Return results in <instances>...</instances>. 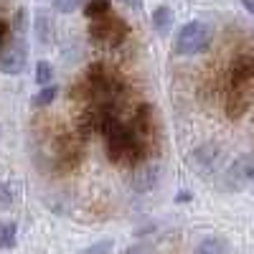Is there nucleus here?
Listing matches in <instances>:
<instances>
[{
	"mask_svg": "<svg viewBox=\"0 0 254 254\" xmlns=\"http://www.w3.org/2000/svg\"><path fill=\"white\" fill-rule=\"evenodd\" d=\"M249 181H254V155H242L231 163L224 176H221V188L224 190H242L249 186Z\"/></svg>",
	"mask_w": 254,
	"mask_h": 254,
	"instance_id": "4",
	"label": "nucleus"
},
{
	"mask_svg": "<svg viewBox=\"0 0 254 254\" xmlns=\"http://www.w3.org/2000/svg\"><path fill=\"white\" fill-rule=\"evenodd\" d=\"M13 188L8 186V183H0V211H5V208H10L13 206Z\"/></svg>",
	"mask_w": 254,
	"mask_h": 254,
	"instance_id": "16",
	"label": "nucleus"
},
{
	"mask_svg": "<svg viewBox=\"0 0 254 254\" xmlns=\"http://www.w3.org/2000/svg\"><path fill=\"white\" fill-rule=\"evenodd\" d=\"M150 23H153V28H155L158 36H168V33H171V28H173V10L168 8V5H158L153 10Z\"/></svg>",
	"mask_w": 254,
	"mask_h": 254,
	"instance_id": "8",
	"label": "nucleus"
},
{
	"mask_svg": "<svg viewBox=\"0 0 254 254\" xmlns=\"http://www.w3.org/2000/svg\"><path fill=\"white\" fill-rule=\"evenodd\" d=\"M18 239L15 221H0V249H13Z\"/></svg>",
	"mask_w": 254,
	"mask_h": 254,
	"instance_id": "11",
	"label": "nucleus"
},
{
	"mask_svg": "<svg viewBox=\"0 0 254 254\" xmlns=\"http://www.w3.org/2000/svg\"><path fill=\"white\" fill-rule=\"evenodd\" d=\"M51 76H54L51 64H49V61H38V64H36V84H41V87H49Z\"/></svg>",
	"mask_w": 254,
	"mask_h": 254,
	"instance_id": "13",
	"label": "nucleus"
},
{
	"mask_svg": "<svg viewBox=\"0 0 254 254\" xmlns=\"http://www.w3.org/2000/svg\"><path fill=\"white\" fill-rule=\"evenodd\" d=\"M26 23H28V13H26V8H20V10L15 13V28H18V36H23V33H26Z\"/></svg>",
	"mask_w": 254,
	"mask_h": 254,
	"instance_id": "18",
	"label": "nucleus"
},
{
	"mask_svg": "<svg viewBox=\"0 0 254 254\" xmlns=\"http://www.w3.org/2000/svg\"><path fill=\"white\" fill-rule=\"evenodd\" d=\"M102 135H104V153L115 165L137 168L142 158L147 155V140H142L135 132L132 125L120 122L115 115L104 122Z\"/></svg>",
	"mask_w": 254,
	"mask_h": 254,
	"instance_id": "1",
	"label": "nucleus"
},
{
	"mask_svg": "<svg viewBox=\"0 0 254 254\" xmlns=\"http://www.w3.org/2000/svg\"><path fill=\"white\" fill-rule=\"evenodd\" d=\"M5 33H8V28H5V23H3V20H0V46L5 44Z\"/></svg>",
	"mask_w": 254,
	"mask_h": 254,
	"instance_id": "23",
	"label": "nucleus"
},
{
	"mask_svg": "<svg viewBox=\"0 0 254 254\" xmlns=\"http://www.w3.org/2000/svg\"><path fill=\"white\" fill-rule=\"evenodd\" d=\"M28 64V46H26V38L23 36H15L13 44L0 54V71L8 74V76H15L26 69Z\"/></svg>",
	"mask_w": 254,
	"mask_h": 254,
	"instance_id": "5",
	"label": "nucleus"
},
{
	"mask_svg": "<svg viewBox=\"0 0 254 254\" xmlns=\"http://www.w3.org/2000/svg\"><path fill=\"white\" fill-rule=\"evenodd\" d=\"M239 3L247 8V13H249V15H254V0H239Z\"/></svg>",
	"mask_w": 254,
	"mask_h": 254,
	"instance_id": "21",
	"label": "nucleus"
},
{
	"mask_svg": "<svg viewBox=\"0 0 254 254\" xmlns=\"http://www.w3.org/2000/svg\"><path fill=\"white\" fill-rule=\"evenodd\" d=\"M56 94H59V89L54 87V84H49V87H41V89L33 94L31 104H33L36 110H41V107H49V104L56 99Z\"/></svg>",
	"mask_w": 254,
	"mask_h": 254,
	"instance_id": "12",
	"label": "nucleus"
},
{
	"mask_svg": "<svg viewBox=\"0 0 254 254\" xmlns=\"http://www.w3.org/2000/svg\"><path fill=\"white\" fill-rule=\"evenodd\" d=\"M211 33L208 23L203 20H188V23L178 31L176 41H173V51L178 56H196V54H203L208 46H211Z\"/></svg>",
	"mask_w": 254,
	"mask_h": 254,
	"instance_id": "3",
	"label": "nucleus"
},
{
	"mask_svg": "<svg viewBox=\"0 0 254 254\" xmlns=\"http://www.w3.org/2000/svg\"><path fill=\"white\" fill-rule=\"evenodd\" d=\"M112 247H115V242H112V239H99V242L89 244L81 254H110V252H112Z\"/></svg>",
	"mask_w": 254,
	"mask_h": 254,
	"instance_id": "15",
	"label": "nucleus"
},
{
	"mask_svg": "<svg viewBox=\"0 0 254 254\" xmlns=\"http://www.w3.org/2000/svg\"><path fill=\"white\" fill-rule=\"evenodd\" d=\"M0 137H3V127H0Z\"/></svg>",
	"mask_w": 254,
	"mask_h": 254,
	"instance_id": "24",
	"label": "nucleus"
},
{
	"mask_svg": "<svg viewBox=\"0 0 254 254\" xmlns=\"http://www.w3.org/2000/svg\"><path fill=\"white\" fill-rule=\"evenodd\" d=\"M193 254H229V242L224 237H206L193 249Z\"/></svg>",
	"mask_w": 254,
	"mask_h": 254,
	"instance_id": "9",
	"label": "nucleus"
},
{
	"mask_svg": "<svg viewBox=\"0 0 254 254\" xmlns=\"http://www.w3.org/2000/svg\"><path fill=\"white\" fill-rule=\"evenodd\" d=\"M219 155H221L219 147L214 142H206V145L196 147V150L188 155V165L193 168V171H198V173H211L219 165Z\"/></svg>",
	"mask_w": 254,
	"mask_h": 254,
	"instance_id": "6",
	"label": "nucleus"
},
{
	"mask_svg": "<svg viewBox=\"0 0 254 254\" xmlns=\"http://www.w3.org/2000/svg\"><path fill=\"white\" fill-rule=\"evenodd\" d=\"M176 201L178 203H186V201H190V193H188V190H181V193L176 196Z\"/></svg>",
	"mask_w": 254,
	"mask_h": 254,
	"instance_id": "22",
	"label": "nucleus"
},
{
	"mask_svg": "<svg viewBox=\"0 0 254 254\" xmlns=\"http://www.w3.org/2000/svg\"><path fill=\"white\" fill-rule=\"evenodd\" d=\"M112 13V0H89L87 5H84V15H87V20H97L102 15Z\"/></svg>",
	"mask_w": 254,
	"mask_h": 254,
	"instance_id": "10",
	"label": "nucleus"
},
{
	"mask_svg": "<svg viewBox=\"0 0 254 254\" xmlns=\"http://www.w3.org/2000/svg\"><path fill=\"white\" fill-rule=\"evenodd\" d=\"M79 5H81V0H54L56 13H74Z\"/></svg>",
	"mask_w": 254,
	"mask_h": 254,
	"instance_id": "17",
	"label": "nucleus"
},
{
	"mask_svg": "<svg viewBox=\"0 0 254 254\" xmlns=\"http://www.w3.org/2000/svg\"><path fill=\"white\" fill-rule=\"evenodd\" d=\"M130 36V26L115 13H107L97 20H89V38L99 49H117Z\"/></svg>",
	"mask_w": 254,
	"mask_h": 254,
	"instance_id": "2",
	"label": "nucleus"
},
{
	"mask_svg": "<svg viewBox=\"0 0 254 254\" xmlns=\"http://www.w3.org/2000/svg\"><path fill=\"white\" fill-rule=\"evenodd\" d=\"M155 176H158V168H155V165L145 168V171L140 173V181H135V188H137V190H147V188H153V186H155Z\"/></svg>",
	"mask_w": 254,
	"mask_h": 254,
	"instance_id": "14",
	"label": "nucleus"
},
{
	"mask_svg": "<svg viewBox=\"0 0 254 254\" xmlns=\"http://www.w3.org/2000/svg\"><path fill=\"white\" fill-rule=\"evenodd\" d=\"M117 3H122V5H127V8H132V10H142L145 0H117Z\"/></svg>",
	"mask_w": 254,
	"mask_h": 254,
	"instance_id": "19",
	"label": "nucleus"
},
{
	"mask_svg": "<svg viewBox=\"0 0 254 254\" xmlns=\"http://www.w3.org/2000/svg\"><path fill=\"white\" fill-rule=\"evenodd\" d=\"M33 33L38 38V44L41 46H51L54 44V36H56V26H54V18L49 10H36L33 15Z\"/></svg>",
	"mask_w": 254,
	"mask_h": 254,
	"instance_id": "7",
	"label": "nucleus"
},
{
	"mask_svg": "<svg viewBox=\"0 0 254 254\" xmlns=\"http://www.w3.org/2000/svg\"><path fill=\"white\" fill-rule=\"evenodd\" d=\"M125 254H150V252H147L145 247H130V249H127Z\"/></svg>",
	"mask_w": 254,
	"mask_h": 254,
	"instance_id": "20",
	"label": "nucleus"
}]
</instances>
